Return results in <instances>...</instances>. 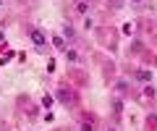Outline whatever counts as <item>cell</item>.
Returning <instances> with one entry per match:
<instances>
[{"instance_id": "6da1fadb", "label": "cell", "mask_w": 157, "mask_h": 131, "mask_svg": "<svg viewBox=\"0 0 157 131\" xmlns=\"http://www.w3.org/2000/svg\"><path fill=\"white\" fill-rule=\"evenodd\" d=\"M55 94H58V102H60L63 108H73V105L78 102V97H76V89H73L71 84H58Z\"/></svg>"}, {"instance_id": "7a4b0ae2", "label": "cell", "mask_w": 157, "mask_h": 131, "mask_svg": "<svg viewBox=\"0 0 157 131\" xmlns=\"http://www.w3.org/2000/svg\"><path fill=\"white\" fill-rule=\"evenodd\" d=\"M29 37H32L34 47H39V50H45V47H47V34H45L39 26H32V29H29Z\"/></svg>"}, {"instance_id": "3957f363", "label": "cell", "mask_w": 157, "mask_h": 131, "mask_svg": "<svg viewBox=\"0 0 157 131\" xmlns=\"http://www.w3.org/2000/svg\"><path fill=\"white\" fill-rule=\"evenodd\" d=\"M81 131H94V126H97V118L94 115H81Z\"/></svg>"}, {"instance_id": "277c9868", "label": "cell", "mask_w": 157, "mask_h": 131, "mask_svg": "<svg viewBox=\"0 0 157 131\" xmlns=\"http://www.w3.org/2000/svg\"><path fill=\"white\" fill-rule=\"evenodd\" d=\"M63 37H66V40H76V32H73V26H71V24H66V26H63Z\"/></svg>"}, {"instance_id": "5b68a950", "label": "cell", "mask_w": 157, "mask_h": 131, "mask_svg": "<svg viewBox=\"0 0 157 131\" xmlns=\"http://www.w3.org/2000/svg\"><path fill=\"white\" fill-rule=\"evenodd\" d=\"M52 45H55L60 52H66V50H68V47H66V42H63V37H52Z\"/></svg>"}, {"instance_id": "8992f818", "label": "cell", "mask_w": 157, "mask_h": 131, "mask_svg": "<svg viewBox=\"0 0 157 131\" xmlns=\"http://www.w3.org/2000/svg\"><path fill=\"white\" fill-rule=\"evenodd\" d=\"M134 76H136V79H144V81H149V79H152V74H149V71H136Z\"/></svg>"}, {"instance_id": "52a82bcc", "label": "cell", "mask_w": 157, "mask_h": 131, "mask_svg": "<svg viewBox=\"0 0 157 131\" xmlns=\"http://www.w3.org/2000/svg\"><path fill=\"white\" fill-rule=\"evenodd\" d=\"M121 108H123V102L118 97H113V113H121Z\"/></svg>"}, {"instance_id": "ba28073f", "label": "cell", "mask_w": 157, "mask_h": 131, "mask_svg": "<svg viewBox=\"0 0 157 131\" xmlns=\"http://www.w3.org/2000/svg\"><path fill=\"white\" fill-rule=\"evenodd\" d=\"M76 11L78 13H86V3H84V0H78V3H76Z\"/></svg>"}, {"instance_id": "9c48e42d", "label": "cell", "mask_w": 157, "mask_h": 131, "mask_svg": "<svg viewBox=\"0 0 157 131\" xmlns=\"http://www.w3.org/2000/svg\"><path fill=\"white\" fill-rule=\"evenodd\" d=\"M84 29H86V32H89V29H94V21H92V18H89V16H86V18H84Z\"/></svg>"}, {"instance_id": "30bf717a", "label": "cell", "mask_w": 157, "mask_h": 131, "mask_svg": "<svg viewBox=\"0 0 157 131\" xmlns=\"http://www.w3.org/2000/svg\"><path fill=\"white\" fill-rule=\"evenodd\" d=\"M131 3H144V0H131Z\"/></svg>"}, {"instance_id": "8fae6325", "label": "cell", "mask_w": 157, "mask_h": 131, "mask_svg": "<svg viewBox=\"0 0 157 131\" xmlns=\"http://www.w3.org/2000/svg\"><path fill=\"white\" fill-rule=\"evenodd\" d=\"M107 131H115V129H107Z\"/></svg>"}, {"instance_id": "7c38bea8", "label": "cell", "mask_w": 157, "mask_h": 131, "mask_svg": "<svg viewBox=\"0 0 157 131\" xmlns=\"http://www.w3.org/2000/svg\"><path fill=\"white\" fill-rule=\"evenodd\" d=\"M84 3H86V0H84ZM89 3H92V0H89Z\"/></svg>"}]
</instances>
